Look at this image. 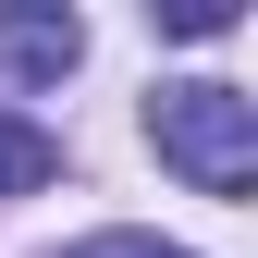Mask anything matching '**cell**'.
Returning <instances> with one entry per match:
<instances>
[{"label":"cell","mask_w":258,"mask_h":258,"mask_svg":"<svg viewBox=\"0 0 258 258\" xmlns=\"http://www.w3.org/2000/svg\"><path fill=\"white\" fill-rule=\"evenodd\" d=\"M148 148L172 160L197 197H246L258 184V99L221 86V74H184V86L148 99Z\"/></svg>","instance_id":"1"},{"label":"cell","mask_w":258,"mask_h":258,"mask_svg":"<svg viewBox=\"0 0 258 258\" xmlns=\"http://www.w3.org/2000/svg\"><path fill=\"white\" fill-rule=\"evenodd\" d=\"M86 61V25L61 13V0H13L0 13V74H25V86H61Z\"/></svg>","instance_id":"2"},{"label":"cell","mask_w":258,"mask_h":258,"mask_svg":"<svg viewBox=\"0 0 258 258\" xmlns=\"http://www.w3.org/2000/svg\"><path fill=\"white\" fill-rule=\"evenodd\" d=\"M49 172H61V148H49L25 111H0V197H37Z\"/></svg>","instance_id":"3"},{"label":"cell","mask_w":258,"mask_h":258,"mask_svg":"<svg viewBox=\"0 0 258 258\" xmlns=\"http://www.w3.org/2000/svg\"><path fill=\"white\" fill-rule=\"evenodd\" d=\"M172 37H234V0H160Z\"/></svg>","instance_id":"4"},{"label":"cell","mask_w":258,"mask_h":258,"mask_svg":"<svg viewBox=\"0 0 258 258\" xmlns=\"http://www.w3.org/2000/svg\"><path fill=\"white\" fill-rule=\"evenodd\" d=\"M61 258H184V246H160V234H86V246H61Z\"/></svg>","instance_id":"5"}]
</instances>
